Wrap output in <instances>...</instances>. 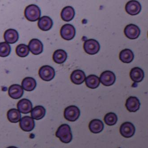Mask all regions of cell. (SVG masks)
Wrapping results in <instances>:
<instances>
[{
	"label": "cell",
	"mask_w": 148,
	"mask_h": 148,
	"mask_svg": "<svg viewBox=\"0 0 148 148\" xmlns=\"http://www.w3.org/2000/svg\"><path fill=\"white\" fill-rule=\"evenodd\" d=\"M56 135L64 143H69L72 139L70 127L67 124H63L59 127Z\"/></svg>",
	"instance_id": "obj_1"
},
{
	"label": "cell",
	"mask_w": 148,
	"mask_h": 148,
	"mask_svg": "<svg viewBox=\"0 0 148 148\" xmlns=\"http://www.w3.org/2000/svg\"><path fill=\"white\" fill-rule=\"evenodd\" d=\"M25 15L27 20L34 22L40 19L41 10L36 5H29L25 9Z\"/></svg>",
	"instance_id": "obj_2"
},
{
	"label": "cell",
	"mask_w": 148,
	"mask_h": 148,
	"mask_svg": "<svg viewBox=\"0 0 148 148\" xmlns=\"http://www.w3.org/2000/svg\"><path fill=\"white\" fill-rule=\"evenodd\" d=\"M84 48L86 53L90 55H95L100 50V46L98 41L95 39H90L85 41Z\"/></svg>",
	"instance_id": "obj_3"
},
{
	"label": "cell",
	"mask_w": 148,
	"mask_h": 148,
	"mask_svg": "<svg viewBox=\"0 0 148 148\" xmlns=\"http://www.w3.org/2000/svg\"><path fill=\"white\" fill-rule=\"evenodd\" d=\"M80 111L79 108L75 105H71L66 107L64 111V117L70 122L76 121L80 116Z\"/></svg>",
	"instance_id": "obj_4"
},
{
	"label": "cell",
	"mask_w": 148,
	"mask_h": 148,
	"mask_svg": "<svg viewBox=\"0 0 148 148\" xmlns=\"http://www.w3.org/2000/svg\"><path fill=\"white\" fill-rule=\"evenodd\" d=\"M55 69L49 66H44L39 69V75L41 79L49 82L54 78L55 76Z\"/></svg>",
	"instance_id": "obj_5"
},
{
	"label": "cell",
	"mask_w": 148,
	"mask_h": 148,
	"mask_svg": "<svg viewBox=\"0 0 148 148\" xmlns=\"http://www.w3.org/2000/svg\"><path fill=\"white\" fill-rule=\"evenodd\" d=\"M76 31L74 26L69 24H65L61 27L60 33L61 37L66 41L72 40L75 37Z\"/></svg>",
	"instance_id": "obj_6"
},
{
	"label": "cell",
	"mask_w": 148,
	"mask_h": 148,
	"mask_svg": "<svg viewBox=\"0 0 148 148\" xmlns=\"http://www.w3.org/2000/svg\"><path fill=\"white\" fill-rule=\"evenodd\" d=\"M120 133L124 138H131L135 133V126L130 122H125L121 125Z\"/></svg>",
	"instance_id": "obj_7"
},
{
	"label": "cell",
	"mask_w": 148,
	"mask_h": 148,
	"mask_svg": "<svg viewBox=\"0 0 148 148\" xmlns=\"http://www.w3.org/2000/svg\"><path fill=\"white\" fill-rule=\"evenodd\" d=\"M101 82L106 86H112L116 81V76L114 73L110 71H105L100 76Z\"/></svg>",
	"instance_id": "obj_8"
},
{
	"label": "cell",
	"mask_w": 148,
	"mask_h": 148,
	"mask_svg": "<svg viewBox=\"0 0 148 148\" xmlns=\"http://www.w3.org/2000/svg\"><path fill=\"white\" fill-rule=\"evenodd\" d=\"M125 36L130 39H135L138 38L140 33L139 28L134 24L127 25L124 29Z\"/></svg>",
	"instance_id": "obj_9"
},
{
	"label": "cell",
	"mask_w": 148,
	"mask_h": 148,
	"mask_svg": "<svg viewBox=\"0 0 148 148\" xmlns=\"http://www.w3.org/2000/svg\"><path fill=\"white\" fill-rule=\"evenodd\" d=\"M126 12L132 16L136 15L140 12L142 6L137 1H130L127 2L125 7Z\"/></svg>",
	"instance_id": "obj_10"
},
{
	"label": "cell",
	"mask_w": 148,
	"mask_h": 148,
	"mask_svg": "<svg viewBox=\"0 0 148 148\" xmlns=\"http://www.w3.org/2000/svg\"><path fill=\"white\" fill-rule=\"evenodd\" d=\"M35 125L34 121L32 117L25 116L20 120V128L25 132H30L33 130Z\"/></svg>",
	"instance_id": "obj_11"
},
{
	"label": "cell",
	"mask_w": 148,
	"mask_h": 148,
	"mask_svg": "<svg viewBox=\"0 0 148 148\" xmlns=\"http://www.w3.org/2000/svg\"><path fill=\"white\" fill-rule=\"evenodd\" d=\"M29 48L32 53L37 55L42 53L43 51V45L41 41L38 39H32L30 41Z\"/></svg>",
	"instance_id": "obj_12"
},
{
	"label": "cell",
	"mask_w": 148,
	"mask_h": 148,
	"mask_svg": "<svg viewBox=\"0 0 148 148\" xmlns=\"http://www.w3.org/2000/svg\"><path fill=\"white\" fill-rule=\"evenodd\" d=\"M140 103L138 98L136 97H129L125 103V107L130 112H136L139 109Z\"/></svg>",
	"instance_id": "obj_13"
},
{
	"label": "cell",
	"mask_w": 148,
	"mask_h": 148,
	"mask_svg": "<svg viewBox=\"0 0 148 148\" xmlns=\"http://www.w3.org/2000/svg\"><path fill=\"white\" fill-rule=\"evenodd\" d=\"M8 93L10 98L17 99L22 97L24 94V90L22 87L19 84H12L9 88Z\"/></svg>",
	"instance_id": "obj_14"
},
{
	"label": "cell",
	"mask_w": 148,
	"mask_h": 148,
	"mask_svg": "<svg viewBox=\"0 0 148 148\" xmlns=\"http://www.w3.org/2000/svg\"><path fill=\"white\" fill-rule=\"evenodd\" d=\"M18 110L24 114L29 113L32 109V104L30 100L27 99H22L17 104Z\"/></svg>",
	"instance_id": "obj_15"
},
{
	"label": "cell",
	"mask_w": 148,
	"mask_h": 148,
	"mask_svg": "<svg viewBox=\"0 0 148 148\" xmlns=\"http://www.w3.org/2000/svg\"><path fill=\"white\" fill-rule=\"evenodd\" d=\"M70 78L71 82L75 84H82L85 81L86 75L82 70L76 69L71 73Z\"/></svg>",
	"instance_id": "obj_16"
},
{
	"label": "cell",
	"mask_w": 148,
	"mask_h": 148,
	"mask_svg": "<svg viewBox=\"0 0 148 148\" xmlns=\"http://www.w3.org/2000/svg\"><path fill=\"white\" fill-rule=\"evenodd\" d=\"M4 39L6 42L9 44H14L19 39V34L17 31L10 29L5 31L4 35Z\"/></svg>",
	"instance_id": "obj_17"
},
{
	"label": "cell",
	"mask_w": 148,
	"mask_h": 148,
	"mask_svg": "<svg viewBox=\"0 0 148 148\" xmlns=\"http://www.w3.org/2000/svg\"><path fill=\"white\" fill-rule=\"evenodd\" d=\"M130 78L134 82H140L144 78L145 73L143 70L140 68L136 67L132 68L130 72Z\"/></svg>",
	"instance_id": "obj_18"
},
{
	"label": "cell",
	"mask_w": 148,
	"mask_h": 148,
	"mask_svg": "<svg viewBox=\"0 0 148 148\" xmlns=\"http://www.w3.org/2000/svg\"><path fill=\"white\" fill-rule=\"evenodd\" d=\"M38 26L42 30L44 31H49L53 26V21L50 17L45 16L39 19Z\"/></svg>",
	"instance_id": "obj_19"
},
{
	"label": "cell",
	"mask_w": 148,
	"mask_h": 148,
	"mask_svg": "<svg viewBox=\"0 0 148 148\" xmlns=\"http://www.w3.org/2000/svg\"><path fill=\"white\" fill-rule=\"evenodd\" d=\"M89 128L93 133H99L103 129L104 124L100 120L94 119L90 122Z\"/></svg>",
	"instance_id": "obj_20"
},
{
	"label": "cell",
	"mask_w": 148,
	"mask_h": 148,
	"mask_svg": "<svg viewBox=\"0 0 148 148\" xmlns=\"http://www.w3.org/2000/svg\"><path fill=\"white\" fill-rule=\"evenodd\" d=\"M75 15V11L74 8L70 6L65 7L61 11V18L64 21L67 22L71 21L74 18Z\"/></svg>",
	"instance_id": "obj_21"
},
{
	"label": "cell",
	"mask_w": 148,
	"mask_h": 148,
	"mask_svg": "<svg viewBox=\"0 0 148 148\" xmlns=\"http://www.w3.org/2000/svg\"><path fill=\"white\" fill-rule=\"evenodd\" d=\"M134 53L130 49L125 48L120 53V60L123 62L130 63L134 60Z\"/></svg>",
	"instance_id": "obj_22"
},
{
	"label": "cell",
	"mask_w": 148,
	"mask_h": 148,
	"mask_svg": "<svg viewBox=\"0 0 148 148\" xmlns=\"http://www.w3.org/2000/svg\"><path fill=\"white\" fill-rule=\"evenodd\" d=\"M22 87L23 89L27 91H33L36 86V82L35 79L31 77H27L22 81Z\"/></svg>",
	"instance_id": "obj_23"
},
{
	"label": "cell",
	"mask_w": 148,
	"mask_h": 148,
	"mask_svg": "<svg viewBox=\"0 0 148 148\" xmlns=\"http://www.w3.org/2000/svg\"><path fill=\"white\" fill-rule=\"evenodd\" d=\"M53 61L58 64H62L66 61L68 55L65 51L63 49H58L53 54Z\"/></svg>",
	"instance_id": "obj_24"
},
{
	"label": "cell",
	"mask_w": 148,
	"mask_h": 148,
	"mask_svg": "<svg viewBox=\"0 0 148 148\" xmlns=\"http://www.w3.org/2000/svg\"><path fill=\"white\" fill-rule=\"evenodd\" d=\"M45 114V109L41 105H38L32 109L31 115L33 119L39 120L43 118Z\"/></svg>",
	"instance_id": "obj_25"
},
{
	"label": "cell",
	"mask_w": 148,
	"mask_h": 148,
	"mask_svg": "<svg viewBox=\"0 0 148 148\" xmlns=\"http://www.w3.org/2000/svg\"><path fill=\"white\" fill-rule=\"evenodd\" d=\"M86 86L89 88L95 89L99 86L100 81L99 77L95 75H90L86 78Z\"/></svg>",
	"instance_id": "obj_26"
},
{
	"label": "cell",
	"mask_w": 148,
	"mask_h": 148,
	"mask_svg": "<svg viewBox=\"0 0 148 148\" xmlns=\"http://www.w3.org/2000/svg\"><path fill=\"white\" fill-rule=\"evenodd\" d=\"M7 118L10 122L16 123L21 119V112L16 109H12L7 112Z\"/></svg>",
	"instance_id": "obj_27"
},
{
	"label": "cell",
	"mask_w": 148,
	"mask_h": 148,
	"mask_svg": "<svg viewBox=\"0 0 148 148\" xmlns=\"http://www.w3.org/2000/svg\"><path fill=\"white\" fill-rule=\"evenodd\" d=\"M16 52L20 57H25L29 55V49L27 45L24 44H20L16 47Z\"/></svg>",
	"instance_id": "obj_28"
},
{
	"label": "cell",
	"mask_w": 148,
	"mask_h": 148,
	"mask_svg": "<svg viewBox=\"0 0 148 148\" xmlns=\"http://www.w3.org/2000/svg\"><path fill=\"white\" fill-rule=\"evenodd\" d=\"M104 120L107 125L112 126L116 124L118 121V117L115 113L111 112L105 116Z\"/></svg>",
	"instance_id": "obj_29"
},
{
	"label": "cell",
	"mask_w": 148,
	"mask_h": 148,
	"mask_svg": "<svg viewBox=\"0 0 148 148\" xmlns=\"http://www.w3.org/2000/svg\"><path fill=\"white\" fill-rule=\"evenodd\" d=\"M11 47L6 42L0 43V57H6L10 55L11 52Z\"/></svg>",
	"instance_id": "obj_30"
},
{
	"label": "cell",
	"mask_w": 148,
	"mask_h": 148,
	"mask_svg": "<svg viewBox=\"0 0 148 148\" xmlns=\"http://www.w3.org/2000/svg\"><path fill=\"white\" fill-rule=\"evenodd\" d=\"M6 148H17V147H15V146H10V147H8Z\"/></svg>",
	"instance_id": "obj_31"
},
{
	"label": "cell",
	"mask_w": 148,
	"mask_h": 148,
	"mask_svg": "<svg viewBox=\"0 0 148 148\" xmlns=\"http://www.w3.org/2000/svg\"></svg>",
	"instance_id": "obj_32"
}]
</instances>
